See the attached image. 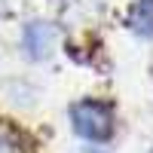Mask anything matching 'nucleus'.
Returning <instances> with one entry per match:
<instances>
[{
  "instance_id": "nucleus-1",
  "label": "nucleus",
  "mask_w": 153,
  "mask_h": 153,
  "mask_svg": "<svg viewBox=\"0 0 153 153\" xmlns=\"http://www.w3.org/2000/svg\"><path fill=\"white\" fill-rule=\"evenodd\" d=\"M71 120H74V132L86 138V141H107L113 126H110V110L101 101H76L71 107Z\"/></svg>"
},
{
  "instance_id": "nucleus-2",
  "label": "nucleus",
  "mask_w": 153,
  "mask_h": 153,
  "mask_svg": "<svg viewBox=\"0 0 153 153\" xmlns=\"http://www.w3.org/2000/svg\"><path fill=\"white\" fill-rule=\"evenodd\" d=\"M25 49H28L31 58H46L49 49H52V28L43 22H34L25 28Z\"/></svg>"
},
{
  "instance_id": "nucleus-3",
  "label": "nucleus",
  "mask_w": 153,
  "mask_h": 153,
  "mask_svg": "<svg viewBox=\"0 0 153 153\" xmlns=\"http://www.w3.org/2000/svg\"><path fill=\"white\" fill-rule=\"evenodd\" d=\"M129 28L141 37L153 34V0H135L129 9Z\"/></svg>"
},
{
  "instance_id": "nucleus-4",
  "label": "nucleus",
  "mask_w": 153,
  "mask_h": 153,
  "mask_svg": "<svg viewBox=\"0 0 153 153\" xmlns=\"http://www.w3.org/2000/svg\"><path fill=\"white\" fill-rule=\"evenodd\" d=\"M0 153H12V147H9V141H6L3 135H0Z\"/></svg>"
},
{
  "instance_id": "nucleus-5",
  "label": "nucleus",
  "mask_w": 153,
  "mask_h": 153,
  "mask_svg": "<svg viewBox=\"0 0 153 153\" xmlns=\"http://www.w3.org/2000/svg\"><path fill=\"white\" fill-rule=\"evenodd\" d=\"M86 153H101V150H86Z\"/></svg>"
}]
</instances>
